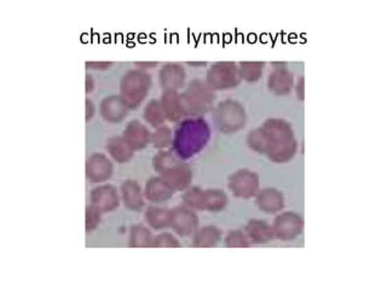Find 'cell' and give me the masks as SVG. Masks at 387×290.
Listing matches in <instances>:
<instances>
[{"label": "cell", "instance_id": "obj_1", "mask_svg": "<svg viewBox=\"0 0 387 290\" xmlns=\"http://www.w3.org/2000/svg\"><path fill=\"white\" fill-rule=\"evenodd\" d=\"M211 139V128L204 117H187L177 126L172 141L174 154L189 160L201 153Z\"/></svg>", "mask_w": 387, "mask_h": 290}, {"label": "cell", "instance_id": "obj_2", "mask_svg": "<svg viewBox=\"0 0 387 290\" xmlns=\"http://www.w3.org/2000/svg\"><path fill=\"white\" fill-rule=\"evenodd\" d=\"M180 98L185 117H204L213 110L215 93L204 80L194 79L180 93Z\"/></svg>", "mask_w": 387, "mask_h": 290}, {"label": "cell", "instance_id": "obj_3", "mask_svg": "<svg viewBox=\"0 0 387 290\" xmlns=\"http://www.w3.org/2000/svg\"><path fill=\"white\" fill-rule=\"evenodd\" d=\"M153 86L152 75L141 69H130L120 80V97L128 104V109L134 110L142 106Z\"/></svg>", "mask_w": 387, "mask_h": 290}, {"label": "cell", "instance_id": "obj_4", "mask_svg": "<svg viewBox=\"0 0 387 290\" xmlns=\"http://www.w3.org/2000/svg\"><path fill=\"white\" fill-rule=\"evenodd\" d=\"M247 123L245 107L233 99H225L214 108L213 123L220 132L231 134L244 130Z\"/></svg>", "mask_w": 387, "mask_h": 290}, {"label": "cell", "instance_id": "obj_5", "mask_svg": "<svg viewBox=\"0 0 387 290\" xmlns=\"http://www.w3.org/2000/svg\"><path fill=\"white\" fill-rule=\"evenodd\" d=\"M241 82L239 64L235 62H215L206 74V84L213 91L235 90Z\"/></svg>", "mask_w": 387, "mask_h": 290}, {"label": "cell", "instance_id": "obj_6", "mask_svg": "<svg viewBox=\"0 0 387 290\" xmlns=\"http://www.w3.org/2000/svg\"><path fill=\"white\" fill-rule=\"evenodd\" d=\"M228 186L235 197L252 199L259 193V176L250 169H239L230 176Z\"/></svg>", "mask_w": 387, "mask_h": 290}, {"label": "cell", "instance_id": "obj_7", "mask_svg": "<svg viewBox=\"0 0 387 290\" xmlns=\"http://www.w3.org/2000/svg\"><path fill=\"white\" fill-rule=\"evenodd\" d=\"M272 230L276 239L282 242H290L303 234L304 219L296 212H283L276 217Z\"/></svg>", "mask_w": 387, "mask_h": 290}, {"label": "cell", "instance_id": "obj_8", "mask_svg": "<svg viewBox=\"0 0 387 290\" xmlns=\"http://www.w3.org/2000/svg\"><path fill=\"white\" fill-rule=\"evenodd\" d=\"M172 210L171 217V229L174 230V234L180 237H189L194 236L196 230L199 229V217L195 213V210L189 208L188 206H178Z\"/></svg>", "mask_w": 387, "mask_h": 290}, {"label": "cell", "instance_id": "obj_9", "mask_svg": "<svg viewBox=\"0 0 387 290\" xmlns=\"http://www.w3.org/2000/svg\"><path fill=\"white\" fill-rule=\"evenodd\" d=\"M114 166L107 155L102 153L92 154L85 163V176L93 184H101L112 178Z\"/></svg>", "mask_w": 387, "mask_h": 290}, {"label": "cell", "instance_id": "obj_10", "mask_svg": "<svg viewBox=\"0 0 387 290\" xmlns=\"http://www.w3.org/2000/svg\"><path fill=\"white\" fill-rule=\"evenodd\" d=\"M90 201L91 204L99 209L102 213H110L119 208L121 199L114 185L103 184L92 189Z\"/></svg>", "mask_w": 387, "mask_h": 290}, {"label": "cell", "instance_id": "obj_11", "mask_svg": "<svg viewBox=\"0 0 387 290\" xmlns=\"http://www.w3.org/2000/svg\"><path fill=\"white\" fill-rule=\"evenodd\" d=\"M187 80V71L179 63H166L159 71V82L163 91H179Z\"/></svg>", "mask_w": 387, "mask_h": 290}, {"label": "cell", "instance_id": "obj_12", "mask_svg": "<svg viewBox=\"0 0 387 290\" xmlns=\"http://www.w3.org/2000/svg\"><path fill=\"white\" fill-rule=\"evenodd\" d=\"M161 177L174 189V191H185L193 184V169L188 163L180 161L161 173Z\"/></svg>", "mask_w": 387, "mask_h": 290}, {"label": "cell", "instance_id": "obj_13", "mask_svg": "<svg viewBox=\"0 0 387 290\" xmlns=\"http://www.w3.org/2000/svg\"><path fill=\"white\" fill-rule=\"evenodd\" d=\"M128 104L120 96L107 97L99 104V114L107 123H121L128 117Z\"/></svg>", "mask_w": 387, "mask_h": 290}, {"label": "cell", "instance_id": "obj_14", "mask_svg": "<svg viewBox=\"0 0 387 290\" xmlns=\"http://www.w3.org/2000/svg\"><path fill=\"white\" fill-rule=\"evenodd\" d=\"M144 197L150 204H165L174 197V189L160 176L149 179L144 188Z\"/></svg>", "mask_w": 387, "mask_h": 290}, {"label": "cell", "instance_id": "obj_15", "mask_svg": "<svg viewBox=\"0 0 387 290\" xmlns=\"http://www.w3.org/2000/svg\"><path fill=\"white\" fill-rule=\"evenodd\" d=\"M255 204L258 208L266 214L280 213L285 207V197L280 190L266 188L259 190L255 196Z\"/></svg>", "mask_w": 387, "mask_h": 290}, {"label": "cell", "instance_id": "obj_16", "mask_svg": "<svg viewBox=\"0 0 387 290\" xmlns=\"http://www.w3.org/2000/svg\"><path fill=\"white\" fill-rule=\"evenodd\" d=\"M123 136L134 152L147 148L152 141V132L144 123L138 120H133L128 123V126L124 130Z\"/></svg>", "mask_w": 387, "mask_h": 290}, {"label": "cell", "instance_id": "obj_17", "mask_svg": "<svg viewBox=\"0 0 387 290\" xmlns=\"http://www.w3.org/2000/svg\"><path fill=\"white\" fill-rule=\"evenodd\" d=\"M268 88L276 96H287L294 88V77L287 68H275L268 77Z\"/></svg>", "mask_w": 387, "mask_h": 290}, {"label": "cell", "instance_id": "obj_18", "mask_svg": "<svg viewBox=\"0 0 387 290\" xmlns=\"http://www.w3.org/2000/svg\"><path fill=\"white\" fill-rule=\"evenodd\" d=\"M298 152V142L296 137L285 138L271 144L268 158L275 163H287L293 160Z\"/></svg>", "mask_w": 387, "mask_h": 290}, {"label": "cell", "instance_id": "obj_19", "mask_svg": "<svg viewBox=\"0 0 387 290\" xmlns=\"http://www.w3.org/2000/svg\"><path fill=\"white\" fill-rule=\"evenodd\" d=\"M121 201L126 208L132 212H141L145 206V197L136 180H126L120 188Z\"/></svg>", "mask_w": 387, "mask_h": 290}, {"label": "cell", "instance_id": "obj_20", "mask_svg": "<svg viewBox=\"0 0 387 290\" xmlns=\"http://www.w3.org/2000/svg\"><path fill=\"white\" fill-rule=\"evenodd\" d=\"M244 231L250 239V243H255V245H266L275 239L272 226L268 224L264 220H250L246 225Z\"/></svg>", "mask_w": 387, "mask_h": 290}, {"label": "cell", "instance_id": "obj_21", "mask_svg": "<svg viewBox=\"0 0 387 290\" xmlns=\"http://www.w3.org/2000/svg\"><path fill=\"white\" fill-rule=\"evenodd\" d=\"M160 103L163 107L166 120L171 123H177L184 115L182 98L178 91H163Z\"/></svg>", "mask_w": 387, "mask_h": 290}, {"label": "cell", "instance_id": "obj_22", "mask_svg": "<svg viewBox=\"0 0 387 290\" xmlns=\"http://www.w3.org/2000/svg\"><path fill=\"white\" fill-rule=\"evenodd\" d=\"M223 237V231L214 226V225H206L201 229L196 230L194 234V248H213L220 243Z\"/></svg>", "mask_w": 387, "mask_h": 290}, {"label": "cell", "instance_id": "obj_23", "mask_svg": "<svg viewBox=\"0 0 387 290\" xmlns=\"http://www.w3.org/2000/svg\"><path fill=\"white\" fill-rule=\"evenodd\" d=\"M107 152L113 160L117 163H126L133 158L132 147L128 144L124 136H114L107 141Z\"/></svg>", "mask_w": 387, "mask_h": 290}, {"label": "cell", "instance_id": "obj_24", "mask_svg": "<svg viewBox=\"0 0 387 290\" xmlns=\"http://www.w3.org/2000/svg\"><path fill=\"white\" fill-rule=\"evenodd\" d=\"M172 210L152 206L145 210L144 220L153 230H163L171 226Z\"/></svg>", "mask_w": 387, "mask_h": 290}, {"label": "cell", "instance_id": "obj_25", "mask_svg": "<svg viewBox=\"0 0 387 290\" xmlns=\"http://www.w3.org/2000/svg\"><path fill=\"white\" fill-rule=\"evenodd\" d=\"M154 236L152 231L142 224L133 225L130 231L128 245L131 248H152Z\"/></svg>", "mask_w": 387, "mask_h": 290}, {"label": "cell", "instance_id": "obj_26", "mask_svg": "<svg viewBox=\"0 0 387 290\" xmlns=\"http://www.w3.org/2000/svg\"><path fill=\"white\" fill-rule=\"evenodd\" d=\"M206 210L209 213H220L228 206V196L220 189H207L204 190Z\"/></svg>", "mask_w": 387, "mask_h": 290}, {"label": "cell", "instance_id": "obj_27", "mask_svg": "<svg viewBox=\"0 0 387 290\" xmlns=\"http://www.w3.org/2000/svg\"><path fill=\"white\" fill-rule=\"evenodd\" d=\"M143 119L145 123H148L152 128H158L165 125L166 117L163 114L161 103L158 99H152L144 108Z\"/></svg>", "mask_w": 387, "mask_h": 290}, {"label": "cell", "instance_id": "obj_28", "mask_svg": "<svg viewBox=\"0 0 387 290\" xmlns=\"http://www.w3.org/2000/svg\"><path fill=\"white\" fill-rule=\"evenodd\" d=\"M247 144L255 153L266 155L270 149V139L263 128H255L247 136Z\"/></svg>", "mask_w": 387, "mask_h": 290}, {"label": "cell", "instance_id": "obj_29", "mask_svg": "<svg viewBox=\"0 0 387 290\" xmlns=\"http://www.w3.org/2000/svg\"><path fill=\"white\" fill-rule=\"evenodd\" d=\"M264 62H241L239 71L241 79L247 82H259L264 74Z\"/></svg>", "mask_w": 387, "mask_h": 290}, {"label": "cell", "instance_id": "obj_30", "mask_svg": "<svg viewBox=\"0 0 387 290\" xmlns=\"http://www.w3.org/2000/svg\"><path fill=\"white\" fill-rule=\"evenodd\" d=\"M183 161L174 154V150H160L153 158V168L158 173H163L168 168Z\"/></svg>", "mask_w": 387, "mask_h": 290}, {"label": "cell", "instance_id": "obj_31", "mask_svg": "<svg viewBox=\"0 0 387 290\" xmlns=\"http://www.w3.org/2000/svg\"><path fill=\"white\" fill-rule=\"evenodd\" d=\"M183 202L189 208L194 210H206V201H204V190L199 186H190L185 190L183 195Z\"/></svg>", "mask_w": 387, "mask_h": 290}, {"label": "cell", "instance_id": "obj_32", "mask_svg": "<svg viewBox=\"0 0 387 290\" xmlns=\"http://www.w3.org/2000/svg\"><path fill=\"white\" fill-rule=\"evenodd\" d=\"M172 141H174L172 130L166 125H163L160 128H155V131L152 133L150 143L154 148L163 150V149L168 148L169 145H172Z\"/></svg>", "mask_w": 387, "mask_h": 290}, {"label": "cell", "instance_id": "obj_33", "mask_svg": "<svg viewBox=\"0 0 387 290\" xmlns=\"http://www.w3.org/2000/svg\"><path fill=\"white\" fill-rule=\"evenodd\" d=\"M224 245L228 248H248L250 239L242 230H230L224 237Z\"/></svg>", "mask_w": 387, "mask_h": 290}, {"label": "cell", "instance_id": "obj_34", "mask_svg": "<svg viewBox=\"0 0 387 290\" xmlns=\"http://www.w3.org/2000/svg\"><path fill=\"white\" fill-rule=\"evenodd\" d=\"M102 212L95 207L93 204L85 209V231L86 234H91L101 224Z\"/></svg>", "mask_w": 387, "mask_h": 290}, {"label": "cell", "instance_id": "obj_35", "mask_svg": "<svg viewBox=\"0 0 387 290\" xmlns=\"http://www.w3.org/2000/svg\"><path fill=\"white\" fill-rule=\"evenodd\" d=\"M182 245L178 239L174 234L163 232V234L155 236L153 239L152 248H180Z\"/></svg>", "mask_w": 387, "mask_h": 290}, {"label": "cell", "instance_id": "obj_36", "mask_svg": "<svg viewBox=\"0 0 387 290\" xmlns=\"http://www.w3.org/2000/svg\"><path fill=\"white\" fill-rule=\"evenodd\" d=\"M113 66V62H86L85 67L86 69H92V71H108Z\"/></svg>", "mask_w": 387, "mask_h": 290}, {"label": "cell", "instance_id": "obj_37", "mask_svg": "<svg viewBox=\"0 0 387 290\" xmlns=\"http://www.w3.org/2000/svg\"><path fill=\"white\" fill-rule=\"evenodd\" d=\"M294 88H296V98L299 101H304V98H305V79H304V77L298 79Z\"/></svg>", "mask_w": 387, "mask_h": 290}, {"label": "cell", "instance_id": "obj_38", "mask_svg": "<svg viewBox=\"0 0 387 290\" xmlns=\"http://www.w3.org/2000/svg\"><path fill=\"white\" fill-rule=\"evenodd\" d=\"M95 112H96L95 104H93L90 98H86L85 99V120L86 121L92 120V117H95Z\"/></svg>", "mask_w": 387, "mask_h": 290}, {"label": "cell", "instance_id": "obj_39", "mask_svg": "<svg viewBox=\"0 0 387 290\" xmlns=\"http://www.w3.org/2000/svg\"><path fill=\"white\" fill-rule=\"evenodd\" d=\"M158 62H134V66L138 67V69L141 71H147V69H154L155 67H158Z\"/></svg>", "mask_w": 387, "mask_h": 290}, {"label": "cell", "instance_id": "obj_40", "mask_svg": "<svg viewBox=\"0 0 387 290\" xmlns=\"http://www.w3.org/2000/svg\"><path fill=\"white\" fill-rule=\"evenodd\" d=\"M95 86H96L95 79L90 74H86V77H85V92L91 93L95 90Z\"/></svg>", "mask_w": 387, "mask_h": 290}, {"label": "cell", "instance_id": "obj_41", "mask_svg": "<svg viewBox=\"0 0 387 290\" xmlns=\"http://www.w3.org/2000/svg\"><path fill=\"white\" fill-rule=\"evenodd\" d=\"M189 67H194V68H202V67L207 66L206 62H187Z\"/></svg>", "mask_w": 387, "mask_h": 290}]
</instances>
